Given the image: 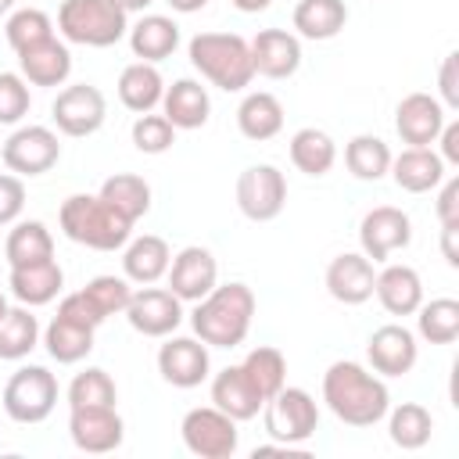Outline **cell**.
<instances>
[{
	"mask_svg": "<svg viewBox=\"0 0 459 459\" xmlns=\"http://www.w3.org/2000/svg\"><path fill=\"white\" fill-rule=\"evenodd\" d=\"M323 402L348 427H377L391 409V394H387L384 377L366 369L362 362H351V359H337L326 366Z\"/></svg>",
	"mask_w": 459,
	"mask_h": 459,
	"instance_id": "cell-1",
	"label": "cell"
},
{
	"mask_svg": "<svg viewBox=\"0 0 459 459\" xmlns=\"http://www.w3.org/2000/svg\"><path fill=\"white\" fill-rule=\"evenodd\" d=\"M255 290L240 280L233 283H215L201 301H194L190 326L194 337L204 341L208 348H237L244 344L251 319H255Z\"/></svg>",
	"mask_w": 459,
	"mask_h": 459,
	"instance_id": "cell-2",
	"label": "cell"
},
{
	"mask_svg": "<svg viewBox=\"0 0 459 459\" xmlns=\"http://www.w3.org/2000/svg\"><path fill=\"white\" fill-rule=\"evenodd\" d=\"M61 233L72 244H82L90 251H118L133 237V222L118 215L100 194H72L61 201L57 212Z\"/></svg>",
	"mask_w": 459,
	"mask_h": 459,
	"instance_id": "cell-3",
	"label": "cell"
},
{
	"mask_svg": "<svg viewBox=\"0 0 459 459\" xmlns=\"http://www.w3.org/2000/svg\"><path fill=\"white\" fill-rule=\"evenodd\" d=\"M186 57L201 72V79H208L226 93H240L255 79L251 47L237 32H197L186 43Z\"/></svg>",
	"mask_w": 459,
	"mask_h": 459,
	"instance_id": "cell-4",
	"label": "cell"
},
{
	"mask_svg": "<svg viewBox=\"0 0 459 459\" xmlns=\"http://www.w3.org/2000/svg\"><path fill=\"white\" fill-rule=\"evenodd\" d=\"M57 29L65 43L79 47H115L129 32V14L115 0H61L57 7Z\"/></svg>",
	"mask_w": 459,
	"mask_h": 459,
	"instance_id": "cell-5",
	"label": "cell"
},
{
	"mask_svg": "<svg viewBox=\"0 0 459 459\" xmlns=\"http://www.w3.org/2000/svg\"><path fill=\"white\" fill-rule=\"evenodd\" d=\"M262 412H265V434L276 445H287V448H301L319 427V405L305 387H287L283 384L262 405Z\"/></svg>",
	"mask_w": 459,
	"mask_h": 459,
	"instance_id": "cell-6",
	"label": "cell"
},
{
	"mask_svg": "<svg viewBox=\"0 0 459 459\" xmlns=\"http://www.w3.org/2000/svg\"><path fill=\"white\" fill-rule=\"evenodd\" d=\"M57 405V377L47 366H18L4 384V412L14 423H43Z\"/></svg>",
	"mask_w": 459,
	"mask_h": 459,
	"instance_id": "cell-7",
	"label": "cell"
},
{
	"mask_svg": "<svg viewBox=\"0 0 459 459\" xmlns=\"http://www.w3.org/2000/svg\"><path fill=\"white\" fill-rule=\"evenodd\" d=\"M179 434H183V445L190 455H201V459H230L240 445V430H237V420L226 416L222 409L215 405H197L183 416L179 423Z\"/></svg>",
	"mask_w": 459,
	"mask_h": 459,
	"instance_id": "cell-8",
	"label": "cell"
},
{
	"mask_svg": "<svg viewBox=\"0 0 459 459\" xmlns=\"http://www.w3.org/2000/svg\"><path fill=\"white\" fill-rule=\"evenodd\" d=\"M237 208L251 222H273L287 208V176L269 161L247 165L237 176Z\"/></svg>",
	"mask_w": 459,
	"mask_h": 459,
	"instance_id": "cell-9",
	"label": "cell"
},
{
	"mask_svg": "<svg viewBox=\"0 0 459 459\" xmlns=\"http://www.w3.org/2000/svg\"><path fill=\"white\" fill-rule=\"evenodd\" d=\"M50 118H54V129L61 136H72V140H82V136H93L104 118H108V100L97 86L90 82H72L65 90H57L54 104H50Z\"/></svg>",
	"mask_w": 459,
	"mask_h": 459,
	"instance_id": "cell-10",
	"label": "cell"
},
{
	"mask_svg": "<svg viewBox=\"0 0 459 459\" xmlns=\"http://www.w3.org/2000/svg\"><path fill=\"white\" fill-rule=\"evenodd\" d=\"M0 158L7 165V172L14 176H43L50 172L57 161H61V140L50 126H18L4 147H0Z\"/></svg>",
	"mask_w": 459,
	"mask_h": 459,
	"instance_id": "cell-11",
	"label": "cell"
},
{
	"mask_svg": "<svg viewBox=\"0 0 459 459\" xmlns=\"http://www.w3.org/2000/svg\"><path fill=\"white\" fill-rule=\"evenodd\" d=\"M409 240H412V219L394 204H377L359 222V247L373 265L409 247Z\"/></svg>",
	"mask_w": 459,
	"mask_h": 459,
	"instance_id": "cell-12",
	"label": "cell"
},
{
	"mask_svg": "<svg viewBox=\"0 0 459 459\" xmlns=\"http://www.w3.org/2000/svg\"><path fill=\"white\" fill-rule=\"evenodd\" d=\"M122 316H126L129 326H133L136 333H143V337H169V333H176L179 323H183V301H179L169 287L147 283V287L133 290V298H129V305H126Z\"/></svg>",
	"mask_w": 459,
	"mask_h": 459,
	"instance_id": "cell-13",
	"label": "cell"
},
{
	"mask_svg": "<svg viewBox=\"0 0 459 459\" xmlns=\"http://www.w3.org/2000/svg\"><path fill=\"white\" fill-rule=\"evenodd\" d=\"M68 437L79 452L104 455L126 441V423L115 405H79L68 409Z\"/></svg>",
	"mask_w": 459,
	"mask_h": 459,
	"instance_id": "cell-14",
	"label": "cell"
},
{
	"mask_svg": "<svg viewBox=\"0 0 459 459\" xmlns=\"http://www.w3.org/2000/svg\"><path fill=\"white\" fill-rule=\"evenodd\" d=\"M158 373L165 384L179 387V391H190V387H201L212 373V355H208V344L197 341V337H176L169 333L165 344L158 348Z\"/></svg>",
	"mask_w": 459,
	"mask_h": 459,
	"instance_id": "cell-15",
	"label": "cell"
},
{
	"mask_svg": "<svg viewBox=\"0 0 459 459\" xmlns=\"http://www.w3.org/2000/svg\"><path fill=\"white\" fill-rule=\"evenodd\" d=\"M366 359H369V369L380 377H405V373H412V366L420 359L416 333L402 323H384L369 333Z\"/></svg>",
	"mask_w": 459,
	"mask_h": 459,
	"instance_id": "cell-16",
	"label": "cell"
},
{
	"mask_svg": "<svg viewBox=\"0 0 459 459\" xmlns=\"http://www.w3.org/2000/svg\"><path fill=\"white\" fill-rule=\"evenodd\" d=\"M169 290L179 298V301H201L215 283H219V262L208 247L201 244H186L183 251L172 255L169 262Z\"/></svg>",
	"mask_w": 459,
	"mask_h": 459,
	"instance_id": "cell-17",
	"label": "cell"
},
{
	"mask_svg": "<svg viewBox=\"0 0 459 459\" xmlns=\"http://www.w3.org/2000/svg\"><path fill=\"white\" fill-rule=\"evenodd\" d=\"M448 111L437 97L416 90V93H405L394 108V133L402 136V143L409 147H430L445 126Z\"/></svg>",
	"mask_w": 459,
	"mask_h": 459,
	"instance_id": "cell-18",
	"label": "cell"
},
{
	"mask_svg": "<svg viewBox=\"0 0 459 459\" xmlns=\"http://www.w3.org/2000/svg\"><path fill=\"white\" fill-rule=\"evenodd\" d=\"M326 294L341 305H362L373 298V283H377V269L362 251H341L337 258H330L326 265Z\"/></svg>",
	"mask_w": 459,
	"mask_h": 459,
	"instance_id": "cell-19",
	"label": "cell"
},
{
	"mask_svg": "<svg viewBox=\"0 0 459 459\" xmlns=\"http://www.w3.org/2000/svg\"><path fill=\"white\" fill-rule=\"evenodd\" d=\"M247 47H251L255 75L290 79L301 68V39L294 32H287V29H262Z\"/></svg>",
	"mask_w": 459,
	"mask_h": 459,
	"instance_id": "cell-20",
	"label": "cell"
},
{
	"mask_svg": "<svg viewBox=\"0 0 459 459\" xmlns=\"http://www.w3.org/2000/svg\"><path fill=\"white\" fill-rule=\"evenodd\" d=\"M18 75L29 86H65L72 75V50L65 39L50 36L36 47L18 50Z\"/></svg>",
	"mask_w": 459,
	"mask_h": 459,
	"instance_id": "cell-21",
	"label": "cell"
},
{
	"mask_svg": "<svg viewBox=\"0 0 459 459\" xmlns=\"http://www.w3.org/2000/svg\"><path fill=\"white\" fill-rule=\"evenodd\" d=\"M7 287H11V294H14L18 305L39 308V305H50V301L61 294V287H65V269L57 265V258L11 265Z\"/></svg>",
	"mask_w": 459,
	"mask_h": 459,
	"instance_id": "cell-22",
	"label": "cell"
},
{
	"mask_svg": "<svg viewBox=\"0 0 459 459\" xmlns=\"http://www.w3.org/2000/svg\"><path fill=\"white\" fill-rule=\"evenodd\" d=\"M391 179L398 183V190L405 194H427L437 190L445 172V161L434 147H405L402 154H391Z\"/></svg>",
	"mask_w": 459,
	"mask_h": 459,
	"instance_id": "cell-23",
	"label": "cell"
},
{
	"mask_svg": "<svg viewBox=\"0 0 459 459\" xmlns=\"http://www.w3.org/2000/svg\"><path fill=\"white\" fill-rule=\"evenodd\" d=\"M212 405L222 409L226 416H233L237 423H247L262 412L265 398L255 391V384L247 380V373L237 362V366H226L212 377Z\"/></svg>",
	"mask_w": 459,
	"mask_h": 459,
	"instance_id": "cell-24",
	"label": "cell"
},
{
	"mask_svg": "<svg viewBox=\"0 0 459 459\" xmlns=\"http://www.w3.org/2000/svg\"><path fill=\"white\" fill-rule=\"evenodd\" d=\"M169 262H172V247L165 237L158 233H143V237H133L126 240L122 247V273L129 283H158L165 273H169Z\"/></svg>",
	"mask_w": 459,
	"mask_h": 459,
	"instance_id": "cell-25",
	"label": "cell"
},
{
	"mask_svg": "<svg viewBox=\"0 0 459 459\" xmlns=\"http://www.w3.org/2000/svg\"><path fill=\"white\" fill-rule=\"evenodd\" d=\"M373 294L384 305V312H391V316H412L423 305V280H420V273L412 265L391 262V265H384L377 273Z\"/></svg>",
	"mask_w": 459,
	"mask_h": 459,
	"instance_id": "cell-26",
	"label": "cell"
},
{
	"mask_svg": "<svg viewBox=\"0 0 459 459\" xmlns=\"http://www.w3.org/2000/svg\"><path fill=\"white\" fill-rule=\"evenodd\" d=\"M161 115L176 129H201L208 122V115H212L208 86H201L197 79H176L161 93Z\"/></svg>",
	"mask_w": 459,
	"mask_h": 459,
	"instance_id": "cell-27",
	"label": "cell"
},
{
	"mask_svg": "<svg viewBox=\"0 0 459 459\" xmlns=\"http://www.w3.org/2000/svg\"><path fill=\"white\" fill-rule=\"evenodd\" d=\"M129 50L136 61H165L179 47V25L169 14H143L136 25H129Z\"/></svg>",
	"mask_w": 459,
	"mask_h": 459,
	"instance_id": "cell-28",
	"label": "cell"
},
{
	"mask_svg": "<svg viewBox=\"0 0 459 459\" xmlns=\"http://www.w3.org/2000/svg\"><path fill=\"white\" fill-rule=\"evenodd\" d=\"M237 129L244 140H255V143H265L273 136H280L283 129V104L276 93L269 90H251L244 93L240 108H237Z\"/></svg>",
	"mask_w": 459,
	"mask_h": 459,
	"instance_id": "cell-29",
	"label": "cell"
},
{
	"mask_svg": "<svg viewBox=\"0 0 459 459\" xmlns=\"http://www.w3.org/2000/svg\"><path fill=\"white\" fill-rule=\"evenodd\" d=\"M294 36L298 39H333L348 25V4L344 0H298L290 14Z\"/></svg>",
	"mask_w": 459,
	"mask_h": 459,
	"instance_id": "cell-30",
	"label": "cell"
},
{
	"mask_svg": "<svg viewBox=\"0 0 459 459\" xmlns=\"http://www.w3.org/2000/svg\"><path fill=\"white\" fill-rule=\"evenodd\" d=\"M161 93H165V79L158 72V65L151 61H133L122 68L118 75V100L122 108H129L133 115H147L161 104Z\"/></svg>",
	"mask_w": 459,
	"mask_h": 459,
	"instance_id": "cell-31",
	"label": "cell"
},
{
	"mask_svg": "<svg viewBox=\"0 0 459 459\" xmlns=\"http://www.w3.org/2000/svg\"><path fill=\"white\" fill-rule=\"evenodd\" d=\"M290 165L298 169V172H305V176H326L330 169H333V161H337V143H333V136L326 133V129H316V126H305V129H298L294 136H290Z\"/></svg>",
	"mask_w": 459,
	"mask_h": 459,
	"instance_id": "cell-32",
	"label": "cell"
},
{
	"mask_svg": "<svg viewBox=\"0 0 459 459\" xmlns=\"http://www.w3.org/2000/svg\"><path fill=\"white\" fill-rule=\"evenodd\" d=\"M93 326H82V323H72L65 316H54L43 330V348L54 362L61 366H75L82 362L90 351H93Z\"/></svg>",
	"mask_w": 459,
	"mask_h": 459,
	"instance_id": "cell-33",
	"label": "cell"
},
{
	"mask_svg": "<svg viewBox=\"0 0 459 459\" xmlns=\"http://www.w3.org/2000/svg\"><path fill=\"white\" fill-rule=\"evenodd\" d=\"M434 434V416L427 405L420 402H402L394 409H387V437L391 445H398L402 452H416L430 441Z\"/></svg>",
	"mask_w": 459,
	"mask_h": 459,
	"instance_id": "cell-34",
	"label": "cell"
},
{
	"mask_svg": "<svg viewBox=\"0 0 459 459\" xmlns=\"http://www.w3.org/2000/svg\"><path fill=\"white\" fill-rule=\"evenodd\" d=\"M97 194L118 215H126L129 222H136V219H143L151 212V183L143 176H136V172H115V176H108Z\"/></svg>",
	"mask_w": 459,
	"mask_h": 459,
	"instance_id": "cell-35",
	"label": "cell"
},
{
	"mask_svg": "<svg viewBox=\"0 0 459 459\" xmlns=\"http://www.w3.org/2000/svg\"><path fill=\"white\" fill-rule=\"evenodd\" d=\"M39 337H43V330H39V319L32 316V308L7 305V312L0 316V359L4 362L25 359L39 344Z\"/></svg>",
	"mask_w": 459,
	"mask_h": 459,
	"instance_id": "cell-36",
	"label": "cell"
},
{
	"mask_svg": "<svg viewBox=\"0 0 459 459\" xmlns=\"http://www.w3.org/2000/svg\"><path fill=\"white\" fill-rule=\"evenodd\" d=\"M344 165H348V172L355 179L377 183L391 169V147L380 136H373V133H359V136H351L344 143Z\"/></svg>",
	"mask_w": 459,
	"mask_h": 459,
	"instance_id": "cell-37",
	"label": "cell"
},
{
	"mask_svg": "<svg viewBox=\"0 0 459 459\" xmlns=\"http://www.w3.org/2000/svg\"><path fill=\"white\" fill-rule=\"evenodd\" d=\"M4 255H7L11 265H25V262L54 258V237H50L47 222H39V219H18V222H11Z\"/></svg>",
	"mask_w": 459,
	"mask_h": 459,
	"instance_id": "cell-38",
	"label": "cell"
},
{
	"mask_svg": "<svg viewBox=\"0 0 459 459\" xmlns=\"http://www.w3.org/2000/svg\"><path fill=\"white\" fill-rule=\"evenodd\" d=\"M240 369L247 373V380L255 384V391H258L265 402L287 384V359H283V351L273 348V344L251 348V351L240 359Z\"/></svg>",
	"mask_w": 459,
	"mask_h": 459,
	"instance_id": "cell-39",
	"label": "cell"
},
{
	"mask_svg": "<svg viewBox=\"0 0 459 459\" xmlns=\"http://www.w3.org/2000/svg\"><path fill=\"white\" fill-rule=\"evenodd\" d=\"M412 316H416V333L427 344H452L459 337V301L455 298L423 301Z\"/></svg>",
	"mask_w": 459,
	"mask_h": 459,
	"instance_id": "cell-40",
	"label": "cell"
},
{
	"mask_svg": "<svg viewBox=\"0 0 459 459\" xmlns=\"http://www.w3.org/2000/svg\"><path fill=\"white\" fill-rule=\"evenodd\" d=\"M4 36H7L11 50L18 54V50H25V47H36V43L50 39V36H54V22H50V14L39 11V7H14V11L7 14Z\"/></svg>",
	"mask_w": 459,
	"mask_h": 459,
	"instance_id": "cell-41",
	"label": "cell"
},
{
	"mask_svg": "<svg viewBox=\"0 0 459 459\" xmlns=\"http://www.w3.org/2000/svg\"><path fill=\"white\" fill-rule=\"evenodd\" d=\"M115 402H118V387L111 380V373L100 369V366H86L68 384V409H79V405H115Z\"/></svg>",
	"mask_w": 459,
	"mask_h": 459,
	"instance_id": "cell-42",
	"label": "cell"
},
{
	"mask_svg": "<svg viewBox=\"0 0 459 459\" xmlns=\"http://www.w3.org/2000/svg\"><path fill=\"white\" fill-rule=\"evenodd\" d=\"M176 133L179 129L165 115L147 111V115H136V122H133V147L140 154H165L176 143Z\"/></svg>",
	"mask_w": 459,
	"mask_h": 459,
	"instance_id": "cell-43",
	"label": "cell"
},
{
	"mask_svg": "<svg viewBox=\"0 0 459 459\" xmlns=\"http://www.w3.org/2000/svg\"><path fill=\"white\" fill-rule=\"evenodd\" d=\"M86 298L100 308V316L104 319H111V316H122L126 312V305H129V298H133V283L126 280V276H93L86 287Z\"/></svg>",
	"mask_w": 459,
	"mask_h": 459,
	"instance_id": "cell-44",
	"label": "cell"
},
{
	"mask_svg": "<svg viewBox=\"0 0 459 459\" xmlns=\"http://www.w3.org/2000/svg\"><path fill=\"white\" fill-rule=\"evenodd\" d=\"M32 108L29 82L18 72H0V126H18Z\"/></svg>",
	"mask_w": 459,
	"mask_h": 459,
	"instance_id": "cell-45",
	"label": "cell"
},
{
	"mask_svg": "<svg viewBox=\"0 0 459 459\" xmlns=\"http://www.w3.org/2000/svg\"><path fill=\"white\" fill-rule=\"evenodd\" d=\"M25 208V183L14 172H0V226H11L22 219Z\"/></svg>",
	"mask_w": 459,
	"mask_h": 459,
	"instance_id": "cell-46",
	"label": "cell"
},
{
	"mask_svg": "<svg viewBox=\"0 0 459 459\" xmlns=\"http://www.w3.org/2000/svg\"><path fill=\"white\" fill-rule=\"evenodd\" d=\"M57 316H65V319H72V323H82V326H100L104 323V316H100V308L86 298V290H75V294H65L61 298V305H57Z\"/></svg>",
	"mask_w": 459,
	"mask_h": 459,
	"instance_id": "cell-47",
	"label": "cell"
},
{
	"mask_svg": "<svg viewBox=\"0 0 459 459\" xmlns=\"http://www.w3.org/2000/svg\"><path fill=\"white\" fill-rule=\"evenodd\" d=\"M437 90H441V104H445V111H455L459 108V54L452 50V54H445V61H441V72H437Z\"/></svg>",
	"mask_w": 459,
	"mask_h": 459,
	"instance_id": "cell-48",
	"label": "cell"
},
{
	"mask_svg": "<svg viewBox=\"0 0 459 459\" xmlns=\"http://www.w3.org/2000/svg\"><path fill=\"white\" fill-rule=\"evenodd\" d=\"M437 219L441 226H459V176H445L437 190Z\"/></svg>",
	"mask_w": 459,
	"mask_h": 459,
	"instance_id": "cell-49",
	"label": "cell"
},
{
	"mask_svg": "<svg viewBox=\"0 0 459 459\" xmlns=\"http://www.w3.org/2000/svg\"><path fill=\"white\" fill-rule=\"evenodd\" d=\"M434 143H441V161L445 165H459V122L455 118H445V126H441V133H437V140Z\"/></svg>",
	"mask_w": 459,
	"mask_h": 459,
	"instance_id": "cell-50",
	"label": "cell"
},
{
	"mask_svg": "<svg viewBox=\"0 0 459 459\" xmlns=\"http://www.w3.org/2000/svg\"><path fill=\"white\" fill-rule=\"evenodd\" d=\"M441 255L452 269H459V226H441Z\"/></svg>",
	"mask_w": 459,
	"mask_h": 459,
	"instance_id": "cell-51",
	"label": "cell"
},
{
	"mask_svg": "<svg viewBox=\"0 0 459 459\" xmlns=\"http://www.w3.org/2000/svg\"><path fill=\"white\" fill-rule=\"evenodd\" d=\"M172 11H179V14H194V11H201V7H208V0H165Z\"/></svg>",
	"mask_w": 459,
	"mask_h": 459,
	"instance_id": "cell-52",
	"label": "cell"
},
{
	"mask_svg": "<svg viewBox=\"0 0 459 459\" xmlns=\"http://www.w3.org/2000/svg\"><path fill=\"white\" fill-rule=\"evenodd\" d=\"M237 11H244V14H258V11H265L273 0H230Z\"/></svg>",
	"mask_w": 459,
	"mask_h": 459,
	"instance_id": "cell-53",
	"label": "cell"
},
{
	"mask_svg": "<svg viewBox=\"0 0 459 459\" xmlns=\"http://www.w3.org/2000/svg\"><path fill=\"white\" fill-rule=\"evenodd\" d=\"M115 4H118L126 14H133V11H143V7H151L154 0H115Z\"/></svg>",
	"mask_w": 459,
	"mask_h": 459,
	"instance_id": "cell-54",
	"label": "cell"
},
{
	"mask_svg": "<svg viewBox=\"0 0 459 459\" xmlns=\"http://www.w3.org/2000/svg\"><path fill=\"white\" fill-rule=\"evenodd\" d=\"M14 4H18V0H0V18H4V14H11V11H14Z\"/></svg>",
	"mask_w": 459,
	"mask_h": 459,
	"instance_id": "cell-55",
	"label": "cell"
},
{
	"mask_svg": "<svg viewBox=\"0 0 459 459\" xmlns=\"http://www.w3.org/2000/svg\"><path fill=\"white\" fill-rule=\"evenodd\" d=\"M4 312H7V298L0 294V316H4Z\"/></svg>",
	"mask_w": 459,
	"mask_h": 459,
	"instance_id": "cell-56",
	"label": "cell"
}]
</instances>
